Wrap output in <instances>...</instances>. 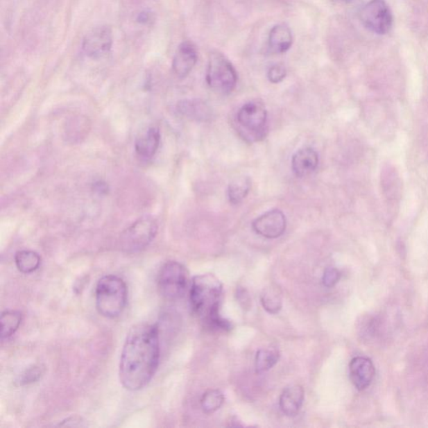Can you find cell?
<instances>
[{"instance_id": "cell-5", "label": "cell", "mask_w": 428, "mask_h": 428, "mask_svg": "<svg viewBox=\"0 0 428 428\" xmlns=\"http://www.w3.org/2000/svg\"><path fill=\"white\" fill-rule=\"evenodd\" d=\"M189 285V271L177 261H169L159 272L157 286L163 298L169 300L181 299Z\"/></svg>"}, {"instance_id": "cell-20", "label": "cell", "mask_w": 428, "mask_h": 428, "mask_svg": "<svg viewBox=\"0 0 428 428\" xmlns=\"http://www.w3.org/2000/svg\"><path fill=\"white\" fill-rule=\"evenodd\" d=\"M280 360L279 350L275 348L260 349L256 354L255 370L257 373H263L271 370Z\"/></svg>"}, {"instance_id": "cell-11", "label": "cell", "mask_w": 428, "mask_h": 428, "mask_svg": "<svg viewBox=\"0 0 428 428\" xmlns=\"http://www.w3.org/2000/svg\"><path fill=\"white\" fill-rule=\"evenodd\" d=\"M375 366L369 358L357 357L352 359L349 366L350 381L359 391H363L372 384Z\"/></svg>"}, {"instance_id": "cell-24", "label": "cell", "mask_w": 428, "mask_h": 428, "mask_svg": "<svg viewBox=\"0 0 428 428\" xmlns=\"http://www.w3.org/2000/svg\"><path fill=\"white\" fill-rule=\"evenodd\" d=\"M43 374L42 368L38 366H32L22 373L19 377V385L24 386L32 384V383L36 382L40 380Z\"/></svg>"}, {"instance_id": "cell-7", "label": "cell", "mask_w": 428, "mask_h": 428, "mask_svg": "<svg viewBox=\"0 0 428 428\" xmlns=\"http://www.w3.org/2000/svg\"><path fill=\"white\" fill-rule=\"evenodd\" d=\"M268 114L266 108L258 101L244 104L237 114V121L244 137H251L256 141L266 136Z\"/></svg>"}, {"instance_id": "cell-22", "label": "cell", "mask_w": 428, "mask_h": 428, "mask_svg": "<svg viewBox=\"0 0 428 428\" xmlns=\"http://www.w3.org/2000/svg\"><path fill=\"white\" fill-rule=\"evenodd\" d=\"M1 338H9L18 331L22 321V314L16 311H3L1 315Z\"/></svg>"}, {"instance_id": "cell-14", "label": "cell", "mask_w": 428, "mask_h": 428, "mask_svg": "<svg viewBox=\"0 0 428 428\" xmlns=\"http://www.w3.org/2000/svg\"><path fill=\"white\" fill-rule=\"evenodd\" d=\"M305 393L302 386L291 385L283 391L280 398V407L287 417H295L302 407Z\"/></svg>"}, {"instance_id": "cell-26", "label": "cell", "mask_w": 428, "mask_h": 428, "mask_svg": "<svg viewBox=\"0 0 428 428\" xmlns=\"http://www.w3.org/2000/svg\"><path fill=\"white\" fill-rule=\"evenodd\" d=\"M341 279V273L336 268H327L324 272L323 284L325 287L332 288L339 282Z\"/></svg>"}, {"instance_id": "cell-9", "label": "cell", "mask_w": 428, "mask_h": 428, "mask_svg": "<svg viewBox=\"0 0 428 428\" xmlns=\"http://www.w3.org/2000/svg\"><path fill=\"white\" fill-rule=\"evenodd\" d=\"M113 44L112 31L107 26L94 28L85 36L83 51L89 58L100 59L109 54Z\"/></svg>"}, {"instance_id": "cell-10", "label": "cell", "mask_w": 428, "mask_h": 428, "mask_svg": "<svg viewBox=\"0 0 428 428\" xmlns=\"http://www.w3.org/2000/svg\"><path fill=\"white\" fill-rule=\"evenodd\" d=\"M286 218L282 211L273 209L266 212L252 222V230L257 234L266 239H277L286 230Z\"/></svg>"}, {"instance_id": "cell-13", "label": "cell", "mask_w": 428, "mask_h": 428, "mask_svg": "<svg viewBox=\"0 0 428 428\" xmlns=\"http://www.w3.org/2000/svg\"><path fill=\"white\" fill-rule=\"evenodd\" d=\"M318 164L319 155L311 148L300 149L292 157V171L298 178H305L315 172Z\"/></svg>"}, {"instance_id": "cell-8", "label": "cell", "mask_w": 428, "mask_h": 428, "mask_svg": "<svg viewBox=\"0 0 428 428\" xmlns=\"http://www.w3.org/2000/svg\"><path fill=\"white\" fill-rule=\"evenodd\" d=\"M360 18L368 30L378 35L386 34L393 27V14L385 0H370L362 8Z\"/></svg>"}, {"instance_id": "cell-15", "label": "cell", "mask_w": 428, "mask_h": 428, "mask_svg": "<svg viewBox=\"0 0 428 428\" xmlns=\"http://www.w3.org/2000/svg\"><path fill=\"white\" fill-rule=\"evenodd\" d=\"M178 110L183 117L197 121H209L213 117L209 105L199 99L182 101L178 104Z\"/></svg>"}, {"instance_id": "cell-28", "label": "cell", "mask_w": 428, "mask_h": 428, "mask_svg": "<svg viewBox=\"0 0 428 428\" xmlns=\"http://www.w3.org/2000/svg\"><path fill=\"white\" fill-rule=\"evenodd\" d=\"M93 187L96 193H98L99 194H108V191L109 190L107 183L101 181L94 183Z\"/></svg>"}, {"instance_id": "cell-21", "label": "cell", "mask_w": 428, "mask_h": 428, "mask_svg": "<svg viewBox=\"0 0 428 428\" xmlns=\"http://www.w3.org/2000/svg\"><path fill=\"white\" fill-rule=\"evenodd\" d=\"M261 304L268 313L275 315L282 309L283 300L280 289L276 287H268L264 289L261 295Z\"/></svg>"}, {"instance_id": "cell-18", "label": "cell", "mask_w": 428, "mask_h": 428, "mask_svg": "<svg viewBox=\"0 0 428 428\" xmlns=\"http://www.w3.org/2000/svg\"><path fill=\"white\" fill-rule=\"evenodd\" d=\"M15 262L19 271L23 274H31L40 268L42 258L35 251L20 250L16 252Z\"/></svg>"}, {"instance_id": "cell-16", "label": "cell", "mask_w": 428, "mask_h": 428, "mask_svg": "<svg viewBox=\"0 0 428 428\" xmlns=\"http://www.w3.org/2000/svg\"><path fill=\"white\" fill-rule=\"evenodd\" d=\"M161 134L157 128H150L141 137H138L136 144V153L142 158L151 159L160 145Z\"/></svg>"}, {"instance_id": "cell-27", "label": "cell", "mask_w": 428, "mask_h": 428, "mask_svg": "<svg viewBox=\"0 0 428 428\" xmlns=\"http://www.w3.org/2000/svg\"><path fill=\"white\" fill-rule=\"evenodd\" d=\"M236 296H237V300L243 308H250L251 299L250 293H248L246 289L239 287Z\"/></svg>"}, {"instance_id": "cell-1", "label": "cell", "mask_w": 428, "mask_h": 428, "mask_svg": "<svg viewBox=\"0 0 428 428\" xmlns=\"http://www.w3.org/2000/svg\"><path fill=\"white\" fill-rule=\"evenodd\" d=\"M160 361L157 324L132 326L126 336L119 365V378L126 389L144 388L156 374Z\"/></svg>"}, {"instance_id": "cell-6", "label": "cell", "mask_w": 428, "mask_h": 428, "mask_svg": "<svg viewBox=\"0 0 428 428\" xmlns=\"http://www.w3.org/2000/svg\"><path fill=\"white\" fill-rule=\"evenodd\" d=\"M157 223L152 217L141 218L122 232L120 237L121 250L135 254L145 250L157 234Z\"/></svg>"}, {"instance_id": "cell-2", "label": "cell", "mask_w": 428, "mask_h": 428, "mask_svg": "<svg viewBox=\"0 0 428 428\" xmlns=\"http://www.w3.org/2000/svg\"><path fill=\"white\" fill-rule=\"evenodd\" d=\"M223 296V284L213 274L195 276L191 280L190 302L191 309L201 318L207 327L214 329L221 325L220 304Z\"/></svg>"}, {"instance_id": "cell-19", "label": "cell", "mask_w": 428, "mask_h": 428, "mask_svg": "<svg viewBox=\"0 0 428 428\" xmlns=\"http://www.w3.org/2000/svg\"><path fill=\"white\" fill-rule=\"evenodd\" d=\"M251 187L250 178L246 176L236 178L228 186V200L233 205H239L247 197Z\"/></svg>"}, {"instance_id": "cell-25", "label": "cell", "mask_w": 428, "mask_h": 428, "mask_svg": "<svg viewBox=\"0 0 428 428\" xmlns=\"http://www.w3.org/2000/svg\"><path fill=\"white\" fill-rule=\"evenodd\" d=\"M285 76H286V69L280 64L273 65L268 71V79L274 84L281 83Z\"/></svg>"}, {"instance_id": "cell-4", "label": "cell", "mask_w": 428, "mask_h": 428, "mask_svg": "<svg viewBox=\"0 0 428 428\" xmlns=\"http://www.w3.org/2000/svg\"><path fill=\"white\" fill-rule=\"evenodd\" d=\"M206 80L214 92L228 95L235 89L238 83V74L226 56L219 52H213L209 55Z\"/></svg>"}, {"instance_id": "cell-29", "label": "cell", "mask_w": 428, "mask_h": 428, "mask_svg": "<svg viewBox=\"0 0 428 428\" xmlns=\"http://www.w3.org/2000/svg\"><path fill=\"white\" fill-rule=\"evenodd\" d=\"M152 19V15L148 12H142L137 16V22L141 24H148Z\"/></svg>"}, {"instance_id": "cell-3", "label": "cell", "mask_w": 428, "mask_h": 428, "mask_svg": "<svg viewBox=\"0 0 428 428\" xmlns=\"http://www.w3.org/2000/svg\"><path fill=\"white\" fill-rule=\"evenodd\" d=\"M128 302V288L117 275H105L96 284V305L100 315L115 319L123 312Z\"/></svg>"}, {"instance_id": "cell-17", "label": "cell", "mask_w": 428, "mask_h": 428, "mask_svg": "<svg viewBox=\"0 0 428 428\" xmlns=\"http://www.w3.org/2000/svg\"><path fill=\"white\" fill-rule=\"evenodd\" d=\"M293 35L291 28L285 24H277L268 35V47L275 54H283L291 49Z\"/></svg>"}, {"instance_id": "cell-12", "label": "cell", "mask_w": 428, "mask_h": 428, "mask_svg": "<svg viewBox=\"0 0 428 428\" xmlns=\"http://www.w3.org/2000/svg\"><path fill=\"white\" fill-rule=\"evenodd\" d=\"M198 61V52L193 43L183 42L179 46L173 61V69L179 78H185L193 71Z\"/></svg>"}, {"instance_id": "cell-23", "label": "cell", "mask_w": 428, "mask_h": 428, "mask_svg": "<svg viewBox=\"0 0 428 428\" xmlns=\"http://www.w3.org/2000/svg\"><path fill=\"white\" fill-rule=\"evenodd\" d=\"M224 397L219 390H209L203 394L201 400L203 411L207 414H212L218 411L223 404Z\"/></svg>"}]
</instances>
